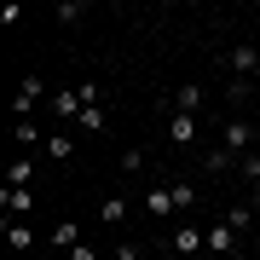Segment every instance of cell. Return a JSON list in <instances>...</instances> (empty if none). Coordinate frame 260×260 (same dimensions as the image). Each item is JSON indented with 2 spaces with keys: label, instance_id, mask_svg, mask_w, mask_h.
<instances>
[{
  "label": "cell",
  "instance_id": "19",
  "mask_svg": "<svg viewBox=\"0 0 260 260\" xmlns=\"http://www.w3.org/2000/svg\"><path fill=\"white\" fill-rule=\"evenodd\" d=\"M6 243H12V249H29V243H35V232H29L23 220H6Z\"/></svg>",
  "mask_w": 260,
  "mask_h": 260
},
{
  "label": "cell",
  "instance_id": "8",
  "mask_svg": "<svg viewBox=\"0 0 260 260\" xmlns=\"http://www.w3.org/2000/svg\"><path fill=\"white\" fill-rule=\"evenodd\" d=\"M47 110H52L58 121H64V116H81V110H87V104H81V93H75V87H58V93L47 99Z\"/></svg>",
  "mask_w": 260,
  "mask_h": 260
},
{
  "label": "cell",
  "instance_id": "25",
  "mask_svg": "<svg viewBox=\"0 0 260 260\" xmlns=\"http://www.w3.org/2000/svg\"><path fill=\"white\" fill-rule=\"evenodd\" d=\"M249 208H254V214H260V185H249Z\"/></svg>",
  "mask_w": 260,
  "mask_h": 260
},
{
  "label": "cell",
  "instance_id": "26",
  "mask_svg": "<svg viewBox=\"0 0 260 260\" xmlns=\"http://www.w3.org/2000/svg\"><path fill=\"white\" fill-rule=\"evenodd\" d=\"M249 249H254V254H260V237H254V243H249Z\"/></svg>",
  "mask_w": 260,
  "mask_h": 260
},
{
  "label": "cell",
  "instance_id": "12",
  "mask_svg": "<svg viewBox=\"0 0 260 260\" xmlns=\"http://www.w3.org/2000/svg\"><path fill=\"white\" fill-rule=\"evenodd\" d=\"M203 168H208V174H232V168H237V156H232L225 145H214L208 156H203Z\"/></svg>",
  "mask_w": 260,
  "mask_h": 260
},
{
  "label": "cell",
  "instance_id": "18",
  "mask_svg": "<svg viewBox=\"0 0 260 260\" xmlns=\"http://www.w3.org/2000/svg\"><path fill=\"white\" fill-rule=\"evenodd\" d=\"M249 93H254V87L243 81V75H232V87H225V104H232V110H243V104H249Z\"/></svg>",
  "mask_w": 260,
  "mask_h": 260
},
{
  "label": "cell",
  "instance_id": "20",
  "mask_svg": "<svg viewBox=\"0 0 260 260\" xmlns=\"http://www.w3.org/2000/svg\"><path fill=\"white\" fill-rule=\"evenodd\" d=\"M75 121H81V133H104V127H110V116H104L99 104H93V110H81Z\"/></svg>",
  "mask_w": 260,
  "mask_h": 260
},
{
  "label": "cell",
  "instance_id": "28",
  "mask_svg": "<svg viewBox=\"0 0 260 260\" xmlns=\"http://www.w3.org/2000/svg\"><path fill=\"white\" fill-rule=\"evenodd\" d=\"M110 260H116V254H110Z\"/></svg>",
  "mask_w": 260,
  "mask_h": 260
},
{
  "label": "cell",
  "instance_id": "5",
  "mask_svg": "<svg viewBox=\"0 0 260 260\" xmlns=\"http://www.w3.org/2000/svg\"><path fill=\"white\" fill-rule=\"evenodd\" d=\"M168 145H174V150H191L197 145V116H168Z\"/></svg>",
  "mask_w": 260,
  "mask_h": 260
},
{
  "label": "cell",
  "instance_id": "17",
  "mask_svg": "<svg viewBox=\"0 0 260 260\" xmlns=\"http://www.w3.org/2000/svg\"><path fill=\"white\" fill-rule=\"evenodd\" d=\"M12 139H18L23 150H35V145H47V139H41V127H35V121H18V127H12Z\"/></svg>",
  "mask_w": 260,
  "mask_h": 260
},
{
  "label": "cell",
  "instance_id": "22",
  "mask_svg": "<svg viewBox=\"0 0 260 260\" xmlns=\"http://www.w3.org/2000/svg\"><path fill=\"white\" fill-rule=\"evenodd\" d=\"M237 174L249 179V185H260V156H254V150H249V156H237Z\"/></svg>",
  "mask_w": 260,
  "mask_h": 260
},
{
  "label": "cell",
  "instance_id": "10",
  "mask_svg": "<svg viewBox=\"0 0 260 260\" xmlns=\"http://www.w3.org/2000/svg\"><path fill=\"white\" fill-rule=\"evenodd\" d=\"M225 225L249 243V232H254V208H249V203H232V208H225Z\"/></svg>",
  "mask_w": 260,
  "mask_h": 260
},
{
  "label": "cell",
  "instance_id": "3",
  "mask_svg": "<svg viewBox=\"0 0 260 260\" xmlns=\"http://www.w3.org/2000/svg\"><path fill=\"white\" fill-rule=\"evenodd\" d=\"M225 64H232V75L254 81V75H260V47H254V41H237V47L225 52Z\"/></svg>",
  "mask_w": 260,
  "mask_h": 260
},
{
  "label": "cell",
  "instance_id": "4",
  "mask_svg": "<svg viewBox=\"0 0 260 260\" xmlns=\"http://www.w3.org/2000/svg\"><path fill=\"white\" fill-rule=\"evenodd\" d=\"M168 249H174V254H203V249H208V237L197 232V220H179V225H174V237H168Z\"/></svg>",
  "mask_w": 260,
  "mask_h": 260
},
{
  "label": "cell",
  "instance_id": "14",
  "mask_svg": "<svg viewBox=\"0 0 260 260\" xmlns=\"http://www.w3.org/2000/svg\"><path fill=\"white\" fill-rule=\"evenodd\" d=\"M29 179H35V162H29V156H18V162L6 168V185H18V191H29Z\"/></svg>",
  "mask_w": 260,
  "mask_h": 260
},
{
  "label": "cell",
  "instance_id": "9",
  "mask_svg": "<svg viewBox=\"0 0 260 260\" xmlns=\"http://www.w3.org/2000/svg\"><path fill=\"white\" fill-rule=\"evenodd\" d=\"M0 203H6V220H23V214L35 208V197L18 191V185H6V191H0Z\"/></svg>",
  "mask_w": 260,
  "mask_h": 260
},
{
  "label": "cell",
  "instance_id": "7",
  "mask_svg": "<svg viewBox=\"0 0 260 260\" xmlns=\"http://www.w3.org/2000/svg\"><path fill=\"white\" fill-rule=\"evenodd\" d=\"M203 99H208L203 81H179V87H174V110H179V116H197V110H203Z\"/></svg>",
  "mask_w": 260,
  "mask_h": 260
},
{
  "label": "cell",
  "instance_id": "24",
  "mask_svg": "<svg viewBox=\"0 0 260 260\" xmlns=\"http://www.w3.org/2000/svg\"><path fill=\"white\" fill-rule=\"evenodd\" d=\"M70 260H99V249H93V243H75V249H70Z\"/></svg>",
  "mask_w": 260,
  "mask_h": 260
},
{
  "label": "cell",
  "instance_id": "6",
  "mask_svg": "<svg viewBox=\"0 0 260 260\" xmlns=\"http://www.w3.org/2000/svg\"><path fill=\"white\" fill-rule=\"evenodd\" d=\"M145 214H150V220H179L174 191H168V185H150V191H145Z\"/></svg>",
  "mask_w": 260,
  "mask_h": 260
},
{
  "label": "cell",
  "instance_id": "27",
  "mask_svg": "<svg viewBox=\"0 0 260 260\" xmlns=\"http://www.w3.org/2000/svg\"><path fill=\"white\" fill-rule=\"evenodd\" d=\"M243 260H260V254H254V249H249V254H243Z\"/></svg>",
  "mask_w": 260,
  "mask_h": 260
},
{
  "label": "cell",
  "instance_id": "16",
  "mask_svg": "<svg viewBox=\"0 0 260 260\" xmlns=\"http://www.w3.org/2000/svg\"><path fill=\"white\" fill-rule=\"evenodd\" d=\"M47 156L70 162V156H75V139H70V133H47Z\"/></svg>",
  "mask_w": 260,
  "mask_h": 260
},
{
  "label": "cell",
  "instance_id": "21",
  "mask_svg": "<svg viewBox=\"0 0 260 260\" xmlns=\"http://www.w3.org/2000/svg\"><path fill=\"white\" fill-rule=\"evenodd\" d=\"M116 162H121V174H145V150H139V145H127Z\"/></svg>",
  "mask_w": 260,
  "mask_h": 260
},
{
  "label": "cell",
  "instance_id": "13",
  "mask_svg": "<svg viewBox=\"0 0 260 260\" xmlns=\"http://www.w3.org/2000/svg\"><path fill=\"white\" fill-rule=\"evenodd\" d=\"M75 243H81V225H75V220H58L52 225V249H75Z\"/></svg>",
  "mask_w": 260,
  "mask_h": 260
},
{
  "label": "cell",
  "instance_id": "2",
  "mask_svg": "<svg viewBox=\"0 0 260 260\" xmlns=\"http://www.w3.org/2000/svg\"><path fill=\"white\" fill-rule=\"evenodd\" d=\"M41 99H47V81H41V75H23V81H18V99H12V116L29 121V110H35Z\"/></svg>",
  "mask_w": 260,
  "mask_h": 260
},
{
  "label": "cell",
  "instance_id": "11",
  "mask_svg": "<svg viewBox=\"0 0 260 260\" xmlns=\"http://www.w3.org/2000/svg\"><path fill=\"white\" fill-rule=\"evenodd\" d=\"M99 220L104 225H121V220H127V197H104V203H99Z\"/></svg>",
  "mask_w": 260,
  "mask_h": 260
},
{
  "label": "cell",
  "instance_id": "23",
  "mask_svg": "<svg viewBox=\"0 0 260 260\" xmlns=\"http://www.w3.org/2000/svg\"><path fill=\"white\" fill-rule=\"evenodd\" d=\"M81 18H87L81 0H64V6H58V23H81Z\"/></svg>",
  "mask_w": 260,
  "mask_h": 260
},
{
  "label": "cell",
  "instance_id": "15",
  "mask_svg": "<svg viewBox=\"0 0 260 260\" xmlns=\"http://www.w3.org/2000/svg\"><path fill=\"white\" fill-rule=\"evenodd\" d=\"M168 191H174V208H179V214H191V208H197V185H191V179H174Z\"/></svg>",
  "mask_w": 260,
  "mask_h": 260
},
{
  "label": "cell",
  "instance_id": "1",
  "mask_svg": "<svg viewBox=\"0 0 260 260\" xmlns=\"http://www.w3.org/2000/svg\"><path fill=\"white\" fill-rule=\"evenodd\" d=\"M220 145L232 150V156H249V145H254V127H249V116H225V127H220Z\"/></svg>",
  "mask_w": 260,
  "mask_h": 260
}]
</instances>
